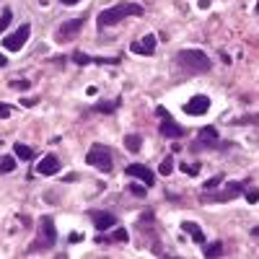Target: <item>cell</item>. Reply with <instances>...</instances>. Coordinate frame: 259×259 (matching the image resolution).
Masks as SVG:
<instances>
[{"mask_svg":"<svg viewBox=\"0 0 259 259\" xmlns=\"http://www.w3.org/2000/svg\"><path fill=\"white\" fill-rule=\"evenodd\" d=\"M11 18H13V11H11V8H6V11H3V16H0V34H3V31L8 29Z\"/></svg>","mask_w":259,"mask_h":259,"instance_id":"23","label":"cell"},{"mask_svg":"<svg viewBox=\"0 0 259 259\" xmlns=\"http://www.w3.org/2000/svg\"><path fill=\"white\" fill-rule=\"evenodd\" d=\"M31 85V80H11V89H16V91H26Z\"/></svg>","mask_w":259,"mask_h":259,"instance_id":"27","label":"cell"},{"mask_svg":"<svg viewBox=\"0 0 259 259\" xmlns=\"http://www.w3.org/2000/svg\"><path fill=\"white\" fill-rule=\"evenodd\" d=\"M223 182V177H212L210 182H205V189H215V187H218Z\"/></svg>","mask_w":259,"mask_h":259,"instance_id":"29","label":"cell"},{"mask_svg":"<svg viewBox=\"0 0 259 259\" xmlns=\"http://www.w3.org/2000/svg\"><path fill=\"white\" fill-rule=\"evenodd\" d=\"M200 145H207V148L218 145V130L215 127H202L200 130Z\"/></svg>","mask_w":259,"mask_h":259,"instance_id":"15","label":"cell"},{"mask_svg":"<svg viewBox=\"0 0 259 259\" xmlns=\"http://www.w3.org/2000/svg\"><path fill=\"white\" fill-rule=\"evenodd\" d=\"M119 99H114V101H99V104H94V109L91 112H96V114H114L117 109H119Z\"/></svg>","mask_w":259,"mask_h":259,"instance_id":"16","label":"cell"},{"mask_svg":"<svg viewBox=\"0 0 259 259\" xmlns=\"http://www.w3.org/2000/svg\"><path fill=\"white\" fill-rule=\"evenodd\" d=\"M112 239V244H127V239H130V233L124 231V228H114V233L109 236Z\"/></svg>","mask_w":259,"mask_h":259,"instance_id":"22","label":"cell"},{"mask_svg":"<svg viewBox=\"0 0 259 259\" xmlns=\"http://www.w3.org/2000/svg\"><path fill=\"white\" fill-rule=\"evenodd\" d=\"M130 52L133 55H143V57H150L156 52V36L153 34H145L140 41H133V45H130Z\"/></svg>","mask_w":259,"mask_h":259,"instance_id":"11","label":"cell"},{"mask_svg":"<svg viewBox=\"0 0 259 259\" xmlns=\"http://www.w3.org/2000/svg\"><path fill=\"white\" fill-rule=\"evenodd\" d=\"M233 124H259V114H251V117H241V119H233Z\"/></svg>","mask_w":259,"mask_h":259,"instance_id":"26","label":"cell"},{"mask_svg":"<svg viewBox=\"0 0 259 259\" xmlns=\"http://www.w3.org/2000/svg\"><path fill=\"white\" fill-rule=\"evenodd\" d=\"M130 16H143V6H138V3H117L112 8L101 11L96 24H99V29H106V26H114V24H119V21L130 18Z\"/></svg>","mask_w":259,"mask_h":259,"instance_id":"2","label":"cell"},{"mask_svg":"<svg viewBox=\"0 0 259 259\" xmlns=\"http://www.w3.org/2000/svg\"><path fill=\"white\" fill-rule=\"evenodd\" d=\"M182 231L192 236L194 244H205V233H202V228L194 223V221H184V223H182Z\"/></svg>","mask_w":259,"mask_h":259,"instance_id":"14","label":"cell"},{"mask_svg":"<svg viewBox=\"0 0 259 259\" xmlns=\"http://www.w3.org/2000/svg\"><path fill=\"white\" fill-rule=\"evenodd\" d=\"M85 163L94 166V168H99V171H104V174H109L112 166H114L112 150L106 148V145H101V143H94V145L89 148V153H85Z\"/></svg>","mask_w":259,"mask_h":259,"instance_id":"4","label":"cell"},{"mask_svg":"<svg viewBox=\"0 0 259 259\" xmlns=\"http://www.w3.org/2000/svg\"><path fill=\"white\" fill-rule=\"evenodd\" d=\"M96 244H101V246H109V244H112V239H109V236H99Z\"/></svg>","mask_w":259,"mask_h":259,"instance_id":"31","label":"cell"},{"mask_svg":"<svg viewBox=\"0 0 259 259\" xmlns=\"http://www.w3.org/2000/svg\"><path fill=\"white\" fill-rule=\"evenodd\" d=\"M124 174H127V177H138L145 187H153V184H156V174H153L148 166H143V163H130V166L124 168Z\"/></svg>","mask_w":259,"mask_h":259,"instance_id":"10","label":"cell"},{"mask_svg":"<svg viewBox=\"0 0 259 259\" xmlns=\"http://www.w3.org/2000/svg\"><path fill=\"white\" fill-rule=\"evenodd\" d=\"M177 65L187 75H200V73H207L212 68L210 57L202 50H179L177 52Z\"/></svg>","mask_w":259,"mask_h":259,"instance_id":"1","label":"cell"},{"mask_svg":"<svg viewBox=\"0 0 259 259\" xmlns=\"http://www.w3.org/2000/svg\"><path fill=\"white\" fill-rule=\"evenodd\" d=\"M256 11H259V3H256Z\"/></svg>","mask_w":259,"mask_h":259,"instance_id":"36","label":"cell"},{"mask_svg":"<svg viewBox=\"0 0 259 259\" xmlns=\"http://www.w3.org/2000/svg\"><path fill=\"white\" fill-rule=\"evenodd\" d=\"M60 166H62V163H60V158L50 153V156H45V158H41V161L36 163V171H39L41 177H52V174H57V171H60Z\"/></svg>","mask_w":259,"mask_h":259,"instance_id":"13","label":"cell"},{"mask_svg":"<svg viewBox=\"0 0 259 259\" xmlns=\"http://www.w3.org/2000/svg\"><path fill=\"white\" fill-rule=\"evenodd\" d=\"M130 192H133L135 197H145V187H140V184H130Z\"/></svg>","mask_w":259,"mask_h":259,"instance_id":"28","label":"cell"},{"mask_svg":"<svg viewBox=\"0 0 259 259\" xmlns=\"http://www.w3.org/2000/svg\"><path fill=\"white\" fill-rule=\"evenodd\" d=\"M83 26H85V16H78V18H73V21H65V24H60L57 31H55V41H60V45H65V41H73V39L80 34Z\"/></svg>","mask_w":259,"mask_h":259,"instance_id":"7","label":"cell"},{"mask_svg":"<svg viewBox=\"0 0 259 259\" xmlns=\"http://www.w3.org/2000/svg\"><path fill=\"white\" fill-rule=\"evenodd\" d=\"M62 6H75V3H80V0H60Z\"/></svg>","mask_w":259,"mask_h":259,"instance_id":"32","label":"cell"},{"mask_svg":"<svg viewBox=\"0 0 259 259\" xmlns=\"http://www.w3.org/2000/svg\"><path fill=\"white\" fill-rule=\"evenodd\" d=\"M207 109H210V99H207L205 94L192 96V99H187V104H184V112L192 114V117H202V114H207Z\"/></svg>","mask_w":259,"mask_h":259,"instance_id":"9","label":"cell"},{"mask_svg":"<svg viewBox=\"0 0 259 259\" xmlns=\"http://www.w3.org/2000/svg\"><path fill=\"white\" fill-rule=\"evenodd\" d=\"M179 168L184 171V174H189V177H197V174H200V166H197V163H187V161H184Z\"/></svg>","mask_w":259,"mask_h":259,"instance_id":"24","label":"cell"},{"mask_svg":"<svg viewBox=\"0 0 259 259\" xmlns=\"http://www.w3.org/2000/svg\"><path fill=\"white\" fill-rule=\"evenodd\" d=\"M241 194H244V200H246L249 205L259 202V189H256V187H249V184H246V189H244Z\"/></svg>","mask_w":259,"mask_h":259,"instance_id":"21","label":"cell"},{"mask_svg":"<svg viewBox=\"0 0 259 259\" xmlns=\"http://www.w3.org/2000/svg\"><path fill=\"white\" fill-rule=\"evenodd\" d=\"M57 244V228H55V221L50 218V215H45V218L39 221V231H36V239L34 244L29 246V254H36V251H47Z\"/></svg>","mask_w":259,"mask_h":259,"instance_id":"3","label":"cell"},{"mask_svg":"<svg viewBox=\"0 0 259 259\" xmlns=\"http://www.w3.org/2000/svg\"><path fill=\"white\" fill-rule=\"evenodd\" d=\"M251 233H254V236H259V228H254V231H251Z\"/></svg>","mask_w":259,"mask_h":259,"instance_id":"35","label":"cell"},{"mask_svg":"<svg viewBox=\"0 0 259 259\" xmlns=\"http://www.w3.org/2000/svg\"><path fill=\"white\" fill-rule=\"evenodd\" d=\"M124 148L130 150V153H140V148H143V138H140V135H135V133H133V135H127V138H124Z\"/></svg>","mask_w":259,"mask_h":259,"instance_id":"18","label":"cell"},{"mask_svg":"<svg viewBox=\"0 0 259 259\" xmlns=\"http://www.w3.org/2000/svg\"><path fill=\"white\" fill-rule=\"evenodd\" d=\"M6 62H8V57H3V55H0V68H6Z\"/></svg>","mask_w":259,"mask_h":259,"instance_id":"34","label":"cell"},{"mask_svg":"<svg viewBox=\"0 0 259 259\" xmlns=\"http://www.w3.org/2000/svg\"><path fill=\"white\" fill-rule=\"evenodd\" d=\"M29 34H31V26H29V24L18 26L11 36H6V39H3V47H6L8 52H18V50L29 41Z\"/></svg>","mask_w":259,"mask_h":259,"instance_id":"8","label":"cell"},{"mask_svg":"<svg viewBox=\"0 0 259 259\" xmlns=\"http://www.w3.org/2000/svg\"><path fill=\"white\" fill-rule=\"evenodd\" d=\"M200 8H210V0H200Z\"/></svg>","mask_w":259,"mask_h":259,"instance_id":"33","label":"cell"},{"mask_svg":"<svg viewBox=\"0 0 259 259\" xmlns=\"http://www.w3.org/2000/svg\"><path fill=\"white\" fill-rule=\"evenodd\" d=\"M11 117V106L8 104H0V119H8Z\"/></svg>","mask_w":259,"mask_h":259,"instance_id":"30","label":"cell"},{"mask_svg":"<svg viewBox=\"0 0 259 259\" xmlns=\"http://www.w3.org/2000/svg\"><path fill=\"white\" fill-rule=\"evenodd\" d=\"M158 171H161L163 177H168L171 171H174V158H163V161H161V168H158Z\"/></svg>","mask_w":259,"mask_h":259,"instance_id":"25","label":"cell"},{"mask_svg":"<svg viewBox=\"0 0 259 259\" xmlns=\"http://www.w3.org/2000/svg\"><path fill=\"white\" fill-rule=\"evenodd\" d=\"M246 184L249 182H231L223 192H207L205 189V194H202V202H215V205H218V202H231V200H236V197H239V194L246 189Z\"/></svg>","mask_w":259,"mask_h":259,"instance_id":"5","label":"cell"},{"mask_svg":"<svg viewBox=\"0 0 259 259\" xmlns=\"http://www.w3.org/2000/svg\"><path fill=\"white\" fill-rule=\"evenodd\" d=\"M202 254H205V256H223V244H221V241L205 244V246H202Z\"/></svg>","mask_w":259,"mask_h":259,"instance_id":"19","label":"cell"},{"mask_svg":"<svg viewBox=\"0 0 259 259\" xmlns=\"http://www.w3.org/2000/svg\"><path fill=\"white\" fill-rule=\"evenodd\" d=\"M89 218L94 221V226H96L99 231H109V228L117 226V218H114L112 212H106V210H91Z\"/></svg>","mask_w":259,"mask_h":259,"instance_id":"12","label":"cell"},{"mask_svg":"<svg viewBox=\"0 0 259 259\" xmlns=\"http://www.w3.org/2000/svg\"><path fill=\"white\" fill-rule=\"evenodd\" d=\"M13 156L21 158V161H34V148H29L24 143H16L13 145Z\"/></svg>","mask_w":259,"mask_h":259,"instance_id":"17","label":"cell"},{"mask_svg":"<svg viewBox=\"0 0 259 259\" xmlns=\"http://www.w3.org/2000/svg\"><path fill=\"white\" fill-rule=\"evenodd\" d=\"M156 114L161 117V127H158V133L166 138V140H179V138H184L187 135V130L182 127V124H177L174 122V117H171L163 106H156Z\"/></svg>","mask_w":259,"mask_h":259,"instance_id":"6","label":"cell"},{"mask_svg":"<svg viewBox=\"0 0 259 259\" xmlns=\"http://www.w3.org/2000/svg\"><path fill=\"white\" fill-rule=\"evenodd\" d=\"M16 156H3L0 158V174H11V171H16Z\"/></svg>","mask_w":259,"mask_h":259,"instance_id":"20","label":"cell"}]
</instances>
